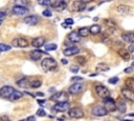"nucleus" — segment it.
Listing matches in <instances>:
<instances>
[{
	"instance_id": "18",
	"label": "nucleus",
	"mask_w": 134,
	"mask_h": 121,
	"mask_svg": "<svg viewBox=\"0 0 134 121\" xmlns=\"http://www.w3.org/2000/svg\"><path fill=\"white\" fill-rule=\"evenodd\" d=\"M67 39L71 42V43H77V42H80V40H81V37L79 36V34H77V32H75V31H72L71 33H69L68 34V37H67Z\"/></svg>"
},
{
	"instance_id": "29",
	"label": "nucleus",
	"mask_w": 134,
	"mask_h": 121,
	"mask_svg": "<svg viewBox=\"0 0 134 121\" xmlns=\"http://www.w3.org/2000/svg\"><path fill=\"white\" fill-rule=\"evenodd\" d=\"M22 96H23V93H21V92H19V90H15V92L13 93V95L9 97L8 100H10V101H15V100L21 98Z\"/></svg>"
},
{
	"instance_id": "32",
	"label": "nucleus",
	"mask_w": 134,
	"mask_h": 121,
	"mask_svg": "<svg viewBox=\"0 0 134 121\" xmlns=\"http://www.w3.org/2000/svg\"><path fill=\"white\" fill-rule=\"evenodd\" d=\"M57 44H54V43H48V44H46L45 45V51H54V49H57Z\"/></svg>"
},
{
	"instance_id": "33",
	"label": "nucleus",
	"mask_w": 134,
	"mask_h": 121,
	"mask_svg": "<svg viewBox=\"0 0 134 121\" xmlns=\"http://www.w3.org/2000/svg\"><path fill=\"white\" fill-rule=\"evenodd\" d=\"M40 86H41V81L40 80L30 81V87L31 88H37V87H40Z\"/></svg>"
},
{
	"instance_id": "44",
	"label": "nucleus",
	"mask_w": 134,
	"mask_h": 121,
	"mask_svg": "<svg viewBox=\"0 0 134 121\" xmlns=\"http://www.w3.org/2000/svg\"><path fill=\"white\" fill-rule=\"evenodd\" d=\"M21 121H36V119H35V117L30 116V117H28V118H26L24 120H21Z\"/></svg>"
},
{
	"instance_id": "14",
	"label": "nucleus",
	"mask_w": 134,
	"mask_h": 121,
	"mask_svg": "<svg viewBox=\"0 0 134 121\" xmlns=\"http://www.w3.org/2000/svg\"><path fill=\"white\" fill-rule=\"evenodd\" d=\"M30 44L38 49V48H40L41 46H43L45 44V38L44 37H36V38H34L31 40Z\"/></svg>"
},
{
	"instance_id": "12",
	"label": "nucleus",
	"mask_w": 134,
	"mask_h": 121,
	"mask_svg": "<svg viewBox=\"0 0 134 121\" xmlns=\"http://www.w3.org/2000/svg\"><path fill=\"white\" fill-rule=\"evenodd\" d=\"M24 23H26L27 25H36L39 21H40V18H39V16H37V15H29V16H26L25 18H24Z\"/></svg>"
},
{
	"instance_id": "19",
	"label": "nucleus",
	"mask_w": 134,
	"mask_h": 121,
	"mask_svg": "<svg viewBox=\"0 0 134 121\" xmlns=\"http://www.w3.org/2000/svg\"><path fill=\"white\" fill-rule=\"evenodd\" d=\"M121 39L125 42H128L130 44H134V33H126L121 35Z\"/></svg>"
},
{
	"instance_id": "25",
	"label": "nucleus",
	"mask_w": 134,
	"mask_h": 121,
	"mask_svg": "<svg viewBox=\"0 0 134 121\" xmlns=\"http://www.w3.org/2000/svg\"><path fill=\"white\" fill-rule=\"evenodd\" d=\"M125 84H126V88L134 92V79L133 78H127L125 81Z\"/></svg>"
},
{
	"instance_id": "50",
	"label": "nucleus",
	"mask_w": 134,
	"mask_h": 121,
	"mask_svg": "<svg viewBox=\"0 0 134 121\" xmlns=\"http://www.w3.org/2000/svg\"><path fill=\"white\" fill-rule=\"evenodd\" d=\"M1 23H2V20H0V25H1Z\"/></svg>"
},
{
	"instance_id": "8",
	"label": "nucleus",
	"mask_w": 134,
	"mask_h": 121,
	"mask_svg": "<svg viewBox=\"0 0 134 121\" xmlns=\"http://www.w3.org/2000/svg\"><path fill=\"white\" fill-rule=\"evenodd\" d=\"M71 9L73 12H83L86 8V1H82V0H75L72 2L71 5Z\"/></svg>"
},
{
	"instance_id": "30",
	"label": "nucleus",
	"mask_w": 134,
	"mask_h": 121,
	"mask_svg": "<svg viewBox=\"0 0 134 121\" xmlns=\"http://www.w3.org/2000/svg\"><path fill=\"white\" fill-rule=\"evenodd\" d=\"M109 69H110V67L105 63H99V64L96 65V70L97 72H107Z\"/></svg>"
},
{
	"instance_id": "39",
	"label": "nucleus",
	"mask_w": 134,
	"mask_h": 121,
	"mask_svg": "<svg viewBox=\"0 0 134 121\" xmlns=\"http://www.w3.org/2000/svg\"><path fill=\"white\" fill-rule=\"evenodd\" d=\"M43 16H45V17H51V12L49 11V9H45V11H43Z\"/></svg>"
},
{
	"instance_id": "20",
	"label": "nucleus",
	"mask_w": 134,
	"mask_h": 121,
	"mask_svg": "<svg viewBox=\"0 0 134 121\" xmlns=\"http://www.w3.org/2000/svg\"><path fill=\"white\" fill-rule=\"evenodd\" d=\"M115 107H116V109H117L119 113H121V114H125L126 110H127V105H126L125 101H122V100L117 101V102L115 103Z\"/></svg>"
},
{
	"instance_id": "46",
	"label": "nucleus",
	"mask_w": 134,
	"mask_h": 121,
	"mask_svg": "<svg viewBox=\"0 0 134 121\" xmlns=\"http://www.w3.org/2000/svg\"><path fill=\"white\" fill-rule=\"evenodd\" d=\"M44 101H45V100H43V99H38V103H39V104H41V105H43V104L45 103Z\"/></svg>"
},
{
	"instance_id": "23",
	"label": "nucleus",
	"mask_w": 134,
	"mask_h": 121,
	"mask_svg": "<svg viewBox=\"0 0 134 121\" xmlns=\"http://www.w3.org/2000/svg\"><path fill=\"white\" fill-rule=\"evenodd\" d=\"M104 23L106 24L107 28H108L110 32H113V31L116 28V23H115V21H113L112 19H106V20H104Z\"/></svg>"
},
{
	"instance_id": "42",
	"label": "nucleus",
	"mask_w": 134,
	"mask_h": 121,
	"mask_svg": "<svg viewBox=\"0 0 134 121\" xmlns=\"http://www.w3.org/2000/svg\"><path fill=\"white\" fill-rule=\"evenodd\" d=\"M83 80V77H80V76H77V77H72L71 78V81L72 82H74V81H82Z\"/></svg>"
},
{
	"instance_id": "9",
	"label": "nucleus",
	"mask_w": 134,
	"mask_h": 121,
	"mask_svg": "<svg viewBox=\"0 0 134 121\" xmlns=\"http://www.w3.org/2000/svg\"><path fill=\"white\" fill-rule=\"evenodd\" d=\"M84 90V84L80 83V82H76V83H73L69 88H68V92L69 94H72V95H76V94H80Z\"/></svg>"
},
{
	"instance_id": "49",
	"label": "nucleus",
	"mask_w": 134,
	"mask_h": 121,
	"mask_svg": "<svg viewBox=\"0 0 134 121\" xmlns=\"http://www.w3.org/2000/svg\"><path fill=\"white\" fill-rule=\"evenodd\" d=\"M37 95H38V96H41V97H43V96H44V94H43L42 92H39V93H37Z\"/></svg>"
},
{
	"instance_id": "28",
	"label": "nucleus",
	"mask_w": 134,
	"mask_h": 121,
	"mask_svg": "<svg viewBox=\"0 0 134 121\" xmlns=\"http://www.w3.org/2000/svg\"><path fill=\"white\" fill-rule=\"evenodd\" d=\"M118 54H119V56H121V58H124L125 60H130V53H129L127 49L120 48V49L118 51Z\"/></svg>"
},
{
	"instance_id": "48",
	"label": "nucleus",
	"mask_w": 134,
	"mask_h": 121,
	"mask_svg": "<svg viewBox=\"0 0 134 121\" xmlns=\"http://www.w3.org/2000/svg\"><path fill=\"white\" fill-rule=\"evenodd\" d=\"M61 62H62L63 64H67V60H66V59H62Z\"/></svg>"
},
{
	"instance_id": "31",
	"label": "nucleus",
	"mask_w": 134,
	"mask_h": 121,
	"mask_svg": "<svg viewBox=\"0 0 134 121\" xmlns=\"http://www.w3.org/2000/svg\"><path fill=\"white\" fill-rule=\"evenodd\" d=\"M76 62H77L80 65H84V64H86L87 59H86L85 56H79V57H76Z\"/></svg>"
},
{
	"instance_id": "7",
	"label": "nucleus",
	"mask_w": 134,
	"mask_h": 121,
	"mask_svg": "<svg viewBox=\"0 0 134 121\" xmlns=\"http://www.w3.org/2000/svg\"><path fill=\"white\" fill-rule=\"evenodd\" d=\"M91 113L93 116H96V117H103V116H106L108 114V110L102 106V105H95L92 107L91 109Z\"/></svg>"
},
{
	"instance_id": "22",
	"label": "nucleus",
	"mask_w": 134,
	"mask_h": 121,
	"mask_svg": "<svg viewBox=\"0 0 134 121\" xmlns=\"http://www.w3.org/2000/svg\"><path fill=\"white\" fill-rule=\"evenodd\" d=\"M117 12H118V14L125 16V15H128L129 14L130 7L128 5H126V4H120V5L117 6Z\"/></svg>"
},
{
	"instance_id": "2",
	"label": "nucleus",
	"mask_w": 134,
	"mask_h": 121,
	"mask_svg": "<svg viewBox=\"0 0 134 121\" xmlns=\"http://www.w3.org/2000/svg\"><path fill=\"white\" fill-rule=\"evenodd\" d=\"M50 99H51V100L57 101V103H61V102H68L69 96H68V94H67L66 92H59V93H55L54 95H52Z\"/></svg>"
},
{
	"instance_id": "45",
	"label": "nucleus",
	"mask_w": 134,
	"mask_h": 121,
	"mask_svg": "<svg viewBox=\"0 0 134 121\" xmlns=\"http://www.w3.org/2000/svg\"><path fill=\"white\" fill-rule=\"evenodd\" d=\"M5 12H2V11H0V20H2L4 17H5Z\"/></svg>"
},
{
	"instance_id": "16",
	"label": "nucleus",
	"mask_w": 134,
	"mask_h": 121,
	"mask_svg": "<svg viewBox=\"0 0 134 121\" xmlns=\"http://www.w3.org/2000/svg\"><path fill=\"white\" fill-rule=\"evenodd\" d=\"M52 7L59 9V11H64L67 6V3L65 1H62V0H59V1H51V4H50Z\"/></svg>"
},
{
	"instance_id": "47",
	"label": "nucleus",
	"mask_w": 134,
	"mask_h": 121,
	"mask_svg": "<svg viewBox=\"0 0 134 121\" xmlns=\"http://www.w3.org/2000/svg\"><path fill=\"white\" fill-rule=\"evenodd\" d=\"M132 69H133L132 67H128V68L125 69V72H126V73H130V72H132Z\"/></svg>"
},
{
	"instance_id": "41",
	"label": "nucleus",
	"mask_w": 134,
	"mask_h": 121,
	"mask_svg": "<svg viewBox=\"0 0 134 121\" xmlns=\"http://www.w3.org/2000/svg\"><path fill=\"white\" fill-rule=\"evenodd\" d=\"M70 70H71L72 73H77V72H79V66H77V65H72V66L70 67Z\"/></svg>"
},
{
	"instance_id": "21",
	"label": "nucleus",
	"mask_w": 134,
	"mask_h": 121,
	"mask_svg": "<svg viewBox=\"0 0 134 121\" xmlns=\"http://www.w3.org/2000/svg\"><path fill=\"white\" fill-rule=\"evenodd\" d=\"M17 84L20 86V87H23V88H28L30 87V81L27 77H23L21 80H19L17 82Z\"/></svg>"
},
{
	"instance_id": "27",
	"label": "nucleus",
	"mask_w": 134,
	"mask_h": 121,
	"mask_svg": "<svg viewBox=\"0 0 134 121\" xmlns=\"http://www.w3.org/2000/svg\"><path fill=\"white\" fill-rule=\"evenodd\" d=\"M77 34H79V36H80V37H87V36H88V34H89V28H88V27H86V26L81 27V28H79Z\"/></svg>"
},
{
	"instance_id": "1",
	"label": "nucleus",
	"mask_w": 134,
	"mask_h": 121,
	"mask_svg": "<svg viewBox=\"0 0 134 121\" xmlns=\"http://www.w3.org/2000/svg\"><path fill=\"white\" fill-rule=\"evenodd\" d=\"M41 66L43 68V70L51 72V70H54L57 68V61L53 58H51V57H47V58L42 60Z\"/></svg>"
},
{
	"instance_id": "35",
	"label": "nucleus",
	"mask_w": 134,
	"mask_h": 121,
	"mask_svg": "<svg viewBox=\"0 0 134 121\" xmlns=\"http://www.w3.org/2000/svg\"><path fill=\"white\" fill-rule=\"evenodd\" d=\"M15 5H19V6H24V7H27L28 2H27V1H24V0H21V1H16V2H15Z\"/></svg>"
},
{
	"instance_id": "6",
	"label": "nucleus",
	"mask_w": 134,
	"mask_h": 121,
	"mask_svg": "<svg viewBox=\"0 0 134 121\" xmlns=\"http://www.w3.org/2000/svg\"><path fill=\"white\" fill-rule=\"evenodd\" d=\"M103 102H104V107H105L108 112H114V110H116L114 99H112V98H110V97L104 98V99H103Z\"/></svg>"
},
{
	"instance_id": "3",
	"label": "nucleus",
	"mask_w": 134,
	"mask_h": 121,
	"mask_svg": "<svg viewBox=\"0 0 134 121\" xmlns=\"http://www.w3.org/2000/svg\"><path fill=\"white\" fill-rule=\"evenodd\" d=\"M28 41L23 38V37H18V38H15L13 39L12 41V45L14 47H21V48H24V47H27L28 46Z\"/></svg>"
},
{
	"instance_id": "40",
	"label": "nucleus",
	"mask_w": 134,
	"mask_h": 121,
	"mask_svg": "<svg viewBox=\"0 0 134 121\" xmlns=\"http://www.w3.org/2000/svg\"><path fill=\"white\" fill-rule=\"evenodd\" d=\"M66 25H72L73 24V20L71 19V18H67V19H65V22H64Z\"/></svg>"
},
{
	"instance_id": "36",
	"label": "nucleus",
	"mask_w": 134,
	"mask_h": 121,
	"mask_svg": "<svg viewBox=\"0 0 134 121\" xmlns=\"http://www.w3.org/2000/svg\"><path fill=\"white\" fill-rule=\"evenodd\" d=\"M39 4H41V5H50L51 1L50 0H41V1H39Z\"/></svg>"
},
{
	"instance_id": "13",
	"label": "nucleus",
	"mask_w": 134,
	"mask_h": 121,
	"mask_svg": "<svg viewBox=\"0 0 134 121\" xmlns=\"http://www.w3.org/2000/svg\"><path fill=\"white\" fill-rule=\"evenodd\" d=\"M28 12V8L27 7H24V6H19V5H14L13 8H12V13L14 15H25L27 14Z\"/></svg>"
},
{
	"instance_id": "26",
	"label": "nucleus",
	"mask_w": 134,
	"mask_h": 121,
	"mask_svg": "<svg viewBox=\"0 0 134 121\" xmlns=\"http://www.w3.org/2000/svg\"><path fill=\"white\" fill-rule=\"evenodd\" d=\"M99 32H100V26L97 24H93L89 27V33L92 35H97V34H99Z\"/></svg>"
},
{
	"instance_id": "15",
	"label": "nucleus",
	"mask_w": 134,
	"mask_h": 121,
	"mask_svg": "<svg viewBox=\"0 0 134 121\" xmlns=\"http://www.w3.org/2000/svg\"><path fill=\"white\" fill-rule=\"evenodd\" d=\"M121 95H122V97L125 99L134 102V92L133 90H130V89H128V88L125 87V88L121 89Z\"/></svg>"
},
{
	"instance_id": "37",
	"label": "nucleus",
	"mask_w": 134,
	"mask_h": 121,
	"mask_svg": "<svg viewBox=\"0 0 134 121\" xmlns=\"http://www.w3.org/2000/svg\"><path fill=\"white\" fill-rule=\"evenodd\" d=\"M108 82H109L110 84H115V83H117V82H118V78H117V77L110 78V79L108 80Z\"/></svg>"
},
{
	"instance_id": "43",
	"label": "nucleus",
	"mask_w": 134,
	"mask_h": 121,
	"mask_svg": "<svg viewBox=\"0 0 134 121\" xmlns=\"http://www.w3.org/2000/svg\"><path fill=\"white\" fill-rule=\"evenodd\" d=\"M127 51H128L129 53H133V52H134V44H130Z\"/></svg>"
},
{
	"instance_id": "11",
	"label": "nucleus",
	"mask_w": 134,
	"mask_h": 121,
	"mask_svg": "<svg viewBox=\"0 0 134 121\" xmlns=\"http://www.w3.org/2000/svg\"><path fill=\"white\" fill-rule=\"evenodd\" d=\"M69 108H70V105L68 102L55 103L52 106V110H55V112H67V110H69Z\"/></svg>"
},
{
	"instance_id": "5",
	"label": "nucleus",
	"mask_w": 134,
	"mask_h": 121,
	"mask_svg": "<svg viewBox=\"0 0 134 121\" xmlns=\"http://www.w3.org/2000/svg\"><path fill=\"white\" fill-rule=\"evenodd\" d=\"M16 89L13 87V86H9V85H5V86H2L0 88V96L5 98V99H9V97L13 95V93L15 92Z\"/></svg>"
},
{
	"instance_id": "17",
	"label": "nucleus",
	"mask_w": 134,
	"mask_h": 121,
	"mask_svg": "<svg viewBox=\"0 0 134 121\" xmlns=\"http://www.w3.org/2000/svg\"><path fill=\"white\" fill-rule=\"evenodd\" d=\"M80 52V48L76 47V46H69V47H66L64 51H63V54L65 56H73L75 54H77Z\"/></svg>"
},
{
	"instance_id": "34",
	"label": "nucleus",
	"mask_w": 134,
	"mask_h": 121,
	"mask_svg": "<svg viewBox=\"0 0 134 121\" xmlns=\"http://www.w3.org/2000/svg\"><path fill=\"white\" fill-rule=\"evenodd\" d=\"M9 49H10L9 45L4 44V43H0V52H6V51H9Z\"/></svg>"
},
{
	"instance_id": "38",
	"label": "nucleus",
	"mask_w": 134,
	"mask_h": 121,
	"mask_svg": "<svg viewBox=\"0 0 134 121\" xmlns=\"http://www.w3.org/2000/svg\"><path fill=\"white\" fill-rule=\"evenodd\" d=\"M37 115H38V116H40V117H43V116H46V113L44 112V109L39 108V109H38V112H37Z\"/></svg>"
},
{
	"instance_id": "4",
	"label": "nucleus",
	"mask_w": 134,
	"mask_h": 121,
	"mask_svg": "<svg viewBox=\"0 0 134 121\" xmlns=\"http://www.w3.org/2000/svg\"><path fill=\"white\" fill-rule=\"evenodd\" d=\"M95 92H96V94H97V96H99L100 98H108V97H110V90L106 87V86H104V85H100V84H98V85H96V87H95Z\"/></svg>"
},
{
	"instance_id": "10",
	"label": "nucleus",
	"mask_w": 134,
	"mask_h": 121,
	"mask_svg": "<svg viewBox=\"0 0 134 121\" xmlns=\"http://www.w3.org/2000/svg\"><path fill=\"white\" fill-rule=\"evenodd\" d=\"M68 115L71 118H82L84 116V112L81 107H71L68 110Z\"/></svg>"
},
{
	"instance_id": "24",
	"label": "nucleus",
	"mask_w": 134,
	"mask_h": 121,
	"mask_svg": "<svg viewBox=\"0 0 134 121\" xmlns=\"http://www.w3.org/2000/svg\"><path fill=\"white\" fill-rule=\"evenodd\" d=\"M43 54H44V52H42V51H40V49H34V51L30 52L29 56H30V58H31L32 60H39Z\"/></svg>"
}]
</instances>
